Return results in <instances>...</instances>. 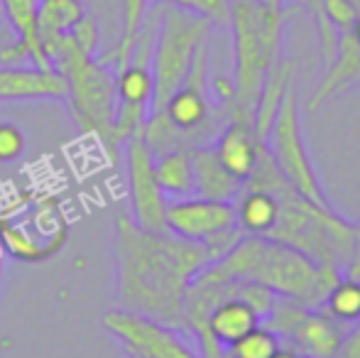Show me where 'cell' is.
Wrapping results in <instances>:
<instances>
[{
	"label": "cell",
	"instance_id": "obj_1",
	"mask_svg": "<svg viewBox=\"0 0 360 358\" xmlns=\"http://www.w3.org/2000/svg\"><path fill=\"white\" fill-rule=\"evenodd\" d=\"M115 260L123 309L186 331V292L214 263L211 250L169 231H145L123 214L115 221Z\"/></svg>",
	"mask_w": 360,
	"mask_h": 358
},
{
	"label": "cell",
	"instance_id": "obj_2",
	"mask_svg": "<svg viewBox=\"0 0 360 358\" xmlns=\"http://www.w3.org/2000/svg\"><path fill=\"white\" fill-rule=\"evenodd\" d=\"M204 272L221 280L255 282L304 309H321L341 272L314 263L302 250L262 236H243Z\"/></svg>",
	"mask_w": 360,
	"mask_h": 358
},
{
	"label": "cell",
	"instance_id": "obj_3",
	"mask_svg": "<svg viewBox=\"0 0 360 358\" xmlns=\"http://www.w3.org/2000/svg\"><path fill=\"white\" fill-rule=\"evenodd\" d=\"M228 25L233 32V103L228 118L250 120L260 91L280 62L285 39L282 0H231Z\"/></svg>",
	"mask_w": 360,
	"mask_h": 358
},
{
	"label": "cell",
	"instance_id": "obj_4",
	"mask_svg": "<svg viewBox=\"0 0 360 358\" xmlns=\"http://www.w3.org/2000/svg\"><path fill=\"white\" fill-rule=\"evenodd\" d=\"M211 23L189 10L165 5L157 18L155 47H152V113H160L169 96L186 82L199 49L209 42Z\"/></svg>",
	"mask_w": 360,
	"mask_h": 358
},
{
	"label": "cell",
	"instance_id": "obj_5",
	"mask_svg": "<svg viewBox=\"0 0 360 358\" xmlns=\"http://www.w3.org/2000/svg\"><path fill=\"white\" fill-rule=\"evenodd\" d=\"M67 79V101L72 106L74 120L84 133L96 135L110 160L118 158L113 143V123L118 113V96H115V69L101 59H81L62 69Z\"/></svg>",
	"mask_w": 360,
	"mask_h": 358
},
{
	"label": "cell",
	"instance_id": "obj_6",
	"mask_svg": "<svg viewBox=\"0 0 360 358\" xmlns=\"http://www.w3.org/2000/svg\"><path fill=\"white\" fill-rule=\"evenodd\" d=\"M265 148L270 153L275 167L304 199H309L316 206H331L326 191H323L321 177L311 162V155L307 148L302 128V108L294 87L282 98V106L275 115V123L270 128V135L265 140Z\"/></svg>",
	"mask_w": 360,
	"mask_h": 358
},
{
	"label": "cell",
	"instance_id": "obj_7",
	"mask_svg": "<svg viewBox=\"0 0 360 358\" xmlns=\"http://www.w3.org/2000/svg\"><path fill=\"white\" fill-rule=\"evenodd\" d=\"M69 224L57 199H42L22 219H0V245L22 263H42L64 248Z\"/></svg>",
	"mask_w": 360,
	"mask_h": 358
},
{
	"label": "cell",
	"instance_id": "obj_8",
	"mask_svg": "<svg viewBox=\"0 0 360 358\" xmlns=\"http://www.w3.org/2000/svg\"><path fill=\"white\" fill-rule=\"evenodd\" d=\"M103 326L120 339L128 356L135 358H201L196 349L186 344L179 329L135 314L128 309H113L103 314Z\"/></svg>",
	"mask_w": 360,
	"mask_h": 358
},
{
	"label": "cell",
	"instance_id": "obj_9",
	"mask_svg": "<svg viewBox=\"0 0 360 358\" xmlns=\"http://www.w3.org/2000/svg\"><path fill=\"white\" fill-rule=\"evenodd\" d=\"M128 160V186L133 216L130 219L145 231H167V196L155 174V153L145 140V128L125 140Z\"/></svg>",
	"mask_w": 360,
	"mask_h": 358
},
{
	"label": "cell",
	"instance_id": "obj_10",
	"mask_svg": "<svg viewBox=\"0 0 360 358\" xmlns=\"http://www.w3.org/2000/svg\"><path fill=\"white\" fill-rule=\"evenodd\" d=\"M233 229H238L233 201L191 194L167 204V231L176 238L191 241V243H209Z\"/></svg>",
	"mask_w": 360,
	"mask_h": 358
},
{
	"label": "cell",
	"instance_id": "obj_11",
	"mask_svg": "<svg viewBox=\"0 0 360 358\" xmlns=\"http://www.w3.org/2000/svg\"><path fill=\"white\" fill-rule=\"evenodd\" d=\"M0 5H3V15L15 34V42L0 49V62L22 64L25 59H30L34 67L52 69L37 34L39 0H0Z\"/></svg>",
	"mask_w": 360,
	"mask_h": 358
},
{
	"label": "cell",
	"instance_id": "obj_12",
	"mask_svg": "<svg viewBox=\"0 0 360 358\" xmlns=\"http://www.w3.org/2000/svg\"><path fill=\"white\" fill-rule=\"evenodd\" d=\"M67 98V79L57 69L0 64V101H57Z\"/></svg>",
	"mask_w": 360,
	"mask_h": 358
},
{
	"label": "cell",
	"instance_id": "obj_13",
	"mask_svg": "<svg viewBox=\"0 0 360 358\" xmlns=\"http://www.w3.org/2000/svg\"><path fill=\"white\" fill-rule=\"evenodd\" d=\"M216 158L236 179L248 181L257 167V160L265 145L257 140L250 120L228 118V123L218 130V135L211 143Z\"/></svg>",
	"mask_w": 360,
	"mask_h": 358
},
{
	"label": "cell",
	"instance_id": "obj_14",
	"mask_svg": "<svg viewBox=\"0 0 360 358\" xmlns=\"http://www.w3.org/2000/svg\"><path fill=\"white\" fill-rule=\"evenodd\" d=\"M346 331L348 326L333 319L326 309H307L289 341L299 358H338Z\"/></svg>",
	"mask_w": 360,
	"mask_h": 358
},
{
	"label": "cell",
	"instance_id": "obj_15",
	"mask_svg": "<svg viewBox=\"0 0 360 358\" xmlns=\"http://www.w3.org/2000/svg\"><path fill=\"white\" fill-rule=\"evenodd\" d=\"M353 84H360V44L353 37V30H348V32H338L336 57L323 69V79L311 94L307 108L319 110L328 98H333Z\"/></svg>",
	"mask_w": 360,
	"mask_h": 358
},
{
	"label": "cell",
	"instance_id": "obj_16",
	"mask_svg": "<svg viewBox=\"0 0 360 358\" xmlns=\"http://www.w3.org/2000/svg\"><path fill=\"white\" fill-rule=\"evenodd\" d=\"M191 158H194V194L218 201H236L245 189V181L236 179L223 167L211 145L194 148Z\"/></svg>",
	"mask_w": 360,
	"mask_h": 358
},
{
	"label": "cell",
	"instance_id": "obj_17",
	"mask_svg": "<svg viewBox=\"0 0 360 358\" xmlns=\"http://www.w3.org/2000/svg\"><path fill=\"white\" fill-rule=\"evenodd\" d=\"M233 206H236V226L243 236L267 238L280 221V201L272 191L260 189V186L243 189Z\"/></svg>",
	"mask_w": 360,
	"mask_h": 358
},
{
	"label": "cell",
	"instance_id": "obj_18",
	"mask_svg": "<svg viewBox=\"0 0 360 358\" xmlns=\"http://www.w3.org/2000/svg\"><path fill=\"white\" fill-rule=\"evenodd\" d=\"M84 18H86V8L81 0H39L37 34H39V44H42L47 59L52 57L57 44L62 42Z\"/></svg>",
	"mask_w": 360,
	"mask_h": 358
},
{
	"label": "cell",
	"instance_id": "obj_19",
	"mask_svg": "<svg viewBox=\"0 0 360 358\" xmlns=\"http://www.w3.org/2000/svg\"><path fill=\"white\" fill-rule=\"evenodd\" d=\"M292 77H294V64L289 59H280L260 91L255 113H252V130H255L257 140L262 145H265L267 135H270V128L275 123V115L282 106V98H285V94L292 87Z\"/></svg>",
	"mask_w": 360,
	"mask_h": 358
},
{
	"label": "cell",
	"instance_id": "obj_20",
	"mask_svg": "<svg viewBox=\"0 0 360 358\" xmlns=\"http://www.w3.org/2000/svg\"><path fill=\"white\" fill-rule=\"evenodd\" d=\"M155 174L165 196L184 199L194 194V158L191 150H169L155 158Z\"/></svg>",
	"mask_w": 360,
	"mask_h": 358
},
{
	"label": "cell",
	"instance_id": "obj_21",
	"mask_svg": "<svg viewBox=\"0 0 360 358\" xmlns=\"http://www.w3.org/2000/svg\"><path fill=\"white\" fill-rule=\"evenodd\" d=\"M120 8H123V13H120V37L115 52L110 54L113 69H123L130 62V57H133L135 42H138V34L147 18L150 0H123Z\"/></svg>",
	"mask_w": 360,
	"mask_h": 358
},
{
	"label": "cell",
	"instance_id": "obj_22",
	"mask_svg": "<svg viewBox=\"0 0 360 358\" xmlns=\"http://www.w3.org/2000/svg\"><path fill=\"white\" fill-rule=\"evenodd\" d=\"M321 309H326L333 319H338L346 326L358 324L360 321V282L341 275L336 280V285L331 287V292L326 295V302H323Z\"/></svg>",
	"mask_w": 360,
	"mask_h": 358
},
{
	"label": "cell",
	"instance_id": "obj_23",
	"mask_svg": "<svg viewBox=\"0 0 360 358\" xmlns=\"http://www.w3.org/2000/svg\"><path fill=\"white\" fill-rule=\"evenodd\" d=\"M280 336L270 331L267 326L257 324L252 331L233 341L226 349V358H272L282 349Z\"/></svg>",
	"mask_w": 360,
	"mask_h": 358
},
{
	"label": "cell",
	"instance_id": "obj_24",
	"mask_svg": "<svg viewBox=\"0 0 360 358\" xmlns=\"http://www.w3.org/2000/svg\"><path fill=\"white\" fill-rule=\"evenodd\" d=\"M307 8L311 10L314 23H316V32H319V47H321V62L323 69L333 62L336 57V47H338V32L333 30V25L328 23L326 13H323V0H304Z\"/></svg>",
	"mask_w": 360,
	"mask_h": 358
},
{
	"label": "cell",
	"instance_id": "obj_25",
	"mask_svg": "<svg viewBox=\"0 0 360 358\" xmlns=\"http://www.w3.org/2000/svg\"><path fill=\"white\" fill-rule=\"evenodd\" d=\"M160 3L189 10V13L209 20L211 25L214 23L228 25V13H231V0H160Z\"/></svg>",
	"mask_w": 360,
	"mask_h": 358
},
{
	"label": "cell",
	"instance_id": "obj_26",
	"mask_svg": "<svg viewBox=\"0 0 360 358\" xmlns=\"http://www.w3.org/2000/svg\"><path fill=\"white\" fill-rule=\"evenodd\" d=\"M323 13H326L328 23L333 25L336 32L353 30V25L358 20V8L351 0H323Z\"/></svg>",
	"mask_w": 360,
	"mask_h": 358
},
{
	"label": "cell",
	"instance_id": "obj_27",
	"mask_svg": "<svg viewBox=\"0 0 360 358\" xmlns=\"http://www.w3.org/2000/svg\"><path fill=\"white\" fill-rule=\"evenodd\" d=\"M25 133L15 123H0V162H15L25 153Z\"/></svg>",
	"mask_w": 360,
	"mask_h": 358
},
{
	"label": "cell",
	"instance_id": "obj_28",
	"mask_svg": "<svg viewBox=\"0 0 360 358\" xmlns=\"http://www.w3.org/2000/svg\"><path fill=\"white\" fill-rule=\"evenodd\" d=\"M338 358H360V321L348 326L346 336H343L341 351H338Z\"/></svg>",
	"mask_w": 360,
	"mask_h": 358
},
{
	"label": "cell",
	"instance_id": "obj_29",
	"mask_svg": "<svg viewBox=\"0 0 360 358\" xmlns=\"http://www.w3.org/2000/svg\"><path fill=\"white\" fill-rule=\"evenodd\" d=\"M343 275L360 282V221L353 224V250H351V260H348Z\"/></svg>",
	"mask_w": 360,
	"mask_h": 358
},
{
	"label": "cell",
	"instance_id": "obj_30",
	"mask_svg": "<svg viewBox=\"0 0 360 358\" xmlns=\"http://www.w3.org/2000/svg\"><path fill=\"white\" fill-rule=\"evenodd\" d=\"M272 358H299V356L294 354L292 349H280V351H277V354L272 356Z\"/></svg>",
	"mask_w": 360,
	"mask_h": 358
},
{
	"label": "cell",
	"instance_id": "obj_31",
	"mask_svg": "<svg viewBox=\"0 0 360 358\" xmlns=\"http://www.w3.org/2000/svg\"><path fill=\"white\" fill-rule=\"evenodd\" d=\"M353 37H356V42L360 44V13H358V20H356V25H353Z\"/></svg>",
	"mask_w": 360,
	"mask_h": 358
},
{
	"label": "cell",
	"instance_id": "obj_32",
	"mask_svg": "<svg viewBox=\"0 0 360 358\" xmlns=\"http://www.w3.org/2000/svg\"><path fill=\"white\" fill-rule=\"evenodd\" d=\"M3 253H5V250H3V245H0V280H3V272H5V265H3Z\"/></svg>",
	"mask_w": 360,
	"mask_h": 358
},
{
	"label": "cell",
	"instance_id": "obj_33",
	"mask_svg": "<svg viewBox=\"0 0 360 358\" xmlns=\"http://www.w3.org/2000/svg\"><path fill=\"white\" fill-rule=\"evenodd\" d=\"M351 3L356 5V8H358V13H360V0H351Z\"/></svg>",
	"mask_w": 360,
	"mask_h": 358
}]
</instances>
